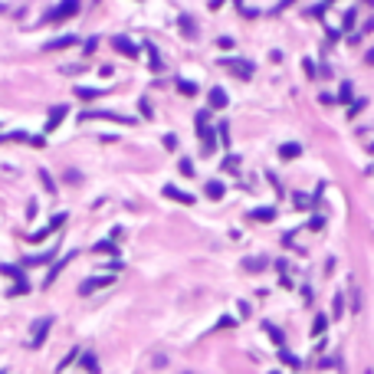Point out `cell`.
Returning a JSON list of instances; mask_svg holds the SVG:
<instances>
[{
    "instance_id": "12",
    "label": "cell",
    "mask_w": 374,
    "mask_h": 374,
    "mask_svg": "<svg viewBox=\"0 0 374 374\" xmlns=\"http://www.w3.org/2000/svg\"><path fill=\"white\" fill-rule=\"evenodd\" d=\"M226 102H230V95L223 92V89H210V109H226Z\"/></svg>"
},
{
    "instance_id": "16",
    "label": "cell",
    "mask_w": 374,
    "mask_h": 374,
    "mask_svg": "<svg viewBox=\"0 0 374 374\" xmlns=\"http://www.w3.org/2000/svg\"><path fill=\"white\" fill-rule=\"evenodd\" d=\"M56 256V246L49 249V253H36V256H23V266H39V263H49V259Z\"/></svg>"
},
{
    "instance_id": "18",
    "label": "cell",
    "mask_w": 374,
    "mask_h": 374,
    "mask_svg": "<svg viewBox=\"0 0 374 374\" xmlns=\"http://www.w3.org/2000/svg\"><path fill=\"white\" fill-rule=\"evenodd\" d=\"M249 217H253V220H259V223H269V220L276 217V210H273V207H256V210L249 213Z\"/></svg>"
},
{
    "instance_id": "1",
    "label": "cell",
    "mask_w": 374,
    "mask_h": 374,
    "mask_svg": "<svg viewBox=\"0 0 374 374\" xmlns=\"http://www.w3.org/2000/svg\"><path fill=\"white\" fill-rule=\"evenodd\" d=\"M53 315H43V319H36L33 322V332H30V348H43V342H46V335H49V328H53Z\"/></svg>"
},
{
    "instance_id": "15",
    "label": "cell",
    "mask_w": 374,
    "mask_h": 374,
    "mask_svg": "<svg viewBox=\"0 0 374 374\" xmlns=\"http://www.w3.org/2000/svg\"><path fill=\"white\" fill-rule=\"evenodd\" d=\"M203 190H207V197H210V200H220V197H223V181H207V187H203Z\"/></svg>"
},
{
    "instance_id": "19",
    "label": "cell",
    "mask_w": 374,
    "mask_h": 374,
    "mask_svg": "<svg viewBox=\"0 0 374 374\" xmlns=\"http://www.w3.org/2000/svg\"><path fill=\"white\" fill-rule=\"evenodd\" d=\"M263 328H266V335L273 338V342H276V345H279V348H286V338H282V332H279V328H276V325H273V322H266V325H263Z\"/></svg>"
},
{
    "instance_id": "14",
    "label": "cell",
    "mask_w": 374,
    "mask_h": 374,
    "mask_svg": "<svg viewBox=\"0 0 374 374\" xmlns=\"http://www.w3.org/2000/svg\"><path fill=\"white\" fill-rule=\"evenodd\" d=\"M243 269H246V273H263V269H266V256H249V259H243Z\"/></svg>"
},
{
    "instance_id": "37",
    "label": "cell",
    "mask_w": 374,
    "mask_h": 374,
    "mask_svg": "<svg viewBox=\"0 0 374 374\" xmlns=\"http://www.w3.org/2000/svg\"><path fill=\"white\" fill-rule=\"evenodd\" d=\"M217 46H220V49H233V39H230V36H220Z\"/></svg>"
},
{
    "instance_id": "23",
    "label": "cell",
    "mask_w": 374,
    "mask_h": 374,
    "mask_svg": "<svg viewBox=\"0 0 374 374\" xmlns=\"http://www.w3.org/2000/svg\"><path fill=\"white\" fill-rule=\"evenodd\" d=\"M325 328H328V319L325 315H315V322H312V335H322Z\"/></svg>"
},
{
    "instance_id": "38",
    "label": "cell",
    "mask_w": 374,
    "mask_h": 374,
    "mask_svg": "<svg viewBox=\"0 0 374 374\" xmlns=\"http://www.w3.org/2000/svg\"><path fill=\"white\" fill-rule=\"evenodd\" d=\"M302 66H305V76H315V72H319V69H315V62H312V59H305Z\"/></svg>"
},
{
    "instance_id": "31",
    "label": "cell",
    "mask_w": 374,
    "mask_h": 374,
    "mask_svg": "<svg viewBox=\"0 0 374 374\" xmlns=\"http://www.w3.org/2000/svg\"><path fill=\"white\" fill-rule=\"evenodd\" d=\"M39 181H43V184H46V190H49V194H53V190H56L53 178H49V174H46V171H39Z\"/></svg>"
},
{
    "instance_id": "24",
    "label": "cell",
    "mask_w": 374,
    "mask_h": 374,
    "mask_svg": "<svg viewBox=\"0 0 374 374\" xmlns=\"http://www.w3.org/2000/svg\"><path fill=\"white\" fill-rule=\"evenodd\" d=\"M82 368H86L89 374H95V371H99V361H95V355H82Z\"/></svg>"
},
{
    "instance_id": "43",
    "label": "cell",
    "mask_w": 374,
    "mask_h": 374,
    "mask_svg": "<svg viewBox=\"0 0 374 374\" xmlns=\"http://www.w3.org/2000/svg\"><path fill=\"white\" fill-rule=\"evenodd\" d=\"M273 374H279V371H273Z\"/></svg>"
},
{
    "instance_id": "28",
    "label": "cell",
    "mask_w": 374,
    "mask_h": 374,
    "mask_svg": "<svg viewBox=\"0 0 374 374\" xmlns=\"http://www.w3.org/2000/svg\"><path fill=\"white\" fill-rule=\"evenodd\" d=\"M95 253H115V243H112V240H102V243H95Z\"/></svg>"
},
{
    "instance_id": "36",
    "label": "cell",
    "mask_w": 374,
    "mask_h": 374,
    "mask_svg": "<svg viewBox=\"0 0 374 374\" xmlns=\"http://www.w3.org/2000/svg\"><path fill=\"white\" fill-rule=\"evenodd\" d=\"M332 3H335V0H322V3H319V7H315V10H312V13H315V16H319V13H325V10L332 7Z\"/></svg>"
},
{
    "instance_id": "27",
    "label": "cell",
    "mask_w": 374,
    "mask_h": 374,
    "mask_svg": "<svg viewBox=\"0 0 374 374\" xmlns=\"http://www.w3.org/2000/svg\"><path fill=\"white\" fill-rule=\"evenodd\" d=\"M178 89L184 95H197V86H194V82H187V79H178Z\"/></svg>"
},
{
    "instance_id": "32",
    "label": "cell",
    "mask_w": 374,
    "mask_h": 374,
    "mask_svg": "<svg viewBox=\"0 0 374 374\" xmlns=\"http://www.w3.org/2000/svg\"><path fill=\"white\" fill-rule=\"evenodd\" d=\"M342 309H345V299H342V296H335V305H332V315L338 319V315H342Z\"/></svg>"
},
{
    "instance_id": "13",
    "label": "cell",
    "mask_w": 374,
    "mask_h": 374,
    "mask_svg": "<svg viewBox=\"0 0 374 374\" xmlns=\"http://www.w3.org/2000/svg\"><path fill=\"white\" fill-rule=\"evenodd\" d=\"M82 118H109V122H122V125H132V118L125 115H115V112H86Z\"/></svg>"
},
{
    "instance_id": "29",
    "label": "cell",
    "mask_w": 374,
    "mask_h": 374,
    "mask_svg": "<svg viewBox=\"0 0 374 374\" xmlns=\"http://www.w3.org/2000/svg\"><path fill=\"white\" fill-rule=\"evenodd\" d=\"M148 56H151V59H148V62H151V69L161 72V59H158V49H155V46H148Z\"/></svg>"
},
{
    "instance_id": "10",
    "label": "cell",
    "mask_w": 374,
    "mask_h": 374,
    "mask_svg": "<svg viewBox=\"0 0 374 374\" xmlns=\"http://www.w3.org/2000/svg\"><path fill=\"white\" fill-rule=\"evenodd\" d=\"M299 155H302V145H299V141H286V145L279 148L282 161H292V158H299Z\"/></svg>"
},
{
    "instance_id": "21",
    "label": "cell",
    "mask_w": 374,
    "mask_h": 374,
    "mask_svg": "<svg viewBox=\"0 0 374 374\" xmlns=\"http://www.w3.org/2000/svg\"><path fill=\"white\" fill-rule=\"evenodd\" d=\"M76 95H79V99H86V102H92V99H99V95H102V89H82V86H79Z\"/></svg>"
},
{
    "instance_id": "3",
    "label": "cell",
    "mask_w": 374,
    "mask_h": 374,
    "mask_svg": "<svg viewBox=\"0 0 374 374\" xmlns=\"http://www.w3.org/2000/svg\"><path fill=\"white\" fill-rule=\"evenodd\" d=\"M194 125H197V135H200V141H203V155H210L213 151V145H217V135L210 132V125H207V112H197V118H194Z\"/></svg>"
},
{
    "instance_id": "42",
    "label": "cell",
    "mask_w": 374,
    "mask_h": 374,
    "mask_svg": "<svg viewBox=\"0 0 374 374\" xmlns=\"http://www.w3.org/2000/svg\"><path fill=\"white\" fill-rule=\"evenodd\" d=\"M365 3H374V0H365Z\"/></svg>"
},
{
    "instance_id": "33",
    "label": "cell",
    "mask_w": 374,
    "mask_h": 374,
    "mask_svg": "<svg viewBox=\"0 0 374 374\" xmlns=\"http://www.w3.org/2000/svg\"><path fill=\"white\" fill-rule=\"evenodd\" d=\"M279 355H282V361H286V365L299 368V358H292V355H289V351H286V348H279Z\"/></svg>"
},
{
    "instance_id": "8",
    "label": "cell",
    "mask_w": 374,
    "mask_h": 374,
    "mask_svg": "<svg viewBox=\"0 0 374 374\" xmlns=\"http://www.w3.org/2000/svg\"><path fill=\"white\" fill-rule=\"evenodd\" d=\"M112 46H115V53L128 56V59H135V56H138V46H135L128 36H115V39H112Z\"/></svg>"
},
{
    "instance_id": "39",
    "label": "cell",
    "mask_w": 374,
    "mask_h": 374,
    "mask_svg": "<svg viewBox=\"0 0 374 374\" xmlns=\"http://www.w3.org/2000/svg\"><path fill=\"white\" fill-rule=\"evenodd\" d=\"M361 109H365V99H358V102H355V105H351V112H348V115H358Z\"/></svg>"
},
{
    "instance_id": "22",
    "label": "cell",
    "mask_w": 374,
    "mask_h": 374,
    "mask_svg": "<svg viewBox=\"0 0 374 374\" xmlns=\"http://www.w3.org/2000/svg\"><path fill=\"white\" fill-rule=\"evenodd\" d=\"M178 168H181V174H184V178H194V161H190V158H181Z\"/></svg>"
},
{
    "instance_id": "7",
    "label": "cell",
    "mask_w": 374,
    "mask_h": 374,
    "mask_svg": "<svg viewBox=\"0 0 374 374\" xmlns=\"http://www.w3.org/2000/svg\"><path fill=\"white\" fill-rule=\"evenodd\" d=\"M164 197H168V200L184 203V207H190V203H194V194H187V190H181V187H174V184H164Z\"/></svg>"
},
{
    "instance_id": "11",
    "label": "cell",
    "mask_w": 374,
    "mask_h": 374,
    "mask_svg": "<svg viewBox=\"0 0 374 374\" xmlns=\"http://www.w3.org/2000/svg\"><path fill=\"white\" fill-rule=\"evenodd\" d=\"M72 259H76V253H69V256H62L59 263H53V269H49V276H46V286H49V282H56V276H59L62 269H66V266L72 263Z\"/></svg>"
},
{
    "instance_id": "35",
    "label": "cell",
    "mask_w": 374,
    "mask_h": 374,
    "mask_svg": "<svg viewBox=\"0 0 374 374\" xmlns=\"http://www.w3.org/2000/svg\"><path fill=\"white\" fill-rule=\"evenodd\" d=\"M355 20H358V13H355V10H348V13H345V30H351V26H355Z\"/></svg>"
},
{
    "instance_id": "2",
    "label": "cell",
    "mask_w": 374,
    "mask_h": 374,
    "mask_svg": "<svg viewBox=\"0 0 374 374\" xmlns=\"http://www.w3.org/2000/svg\"><path fill=\"white\" fill-rule=\"evenodd\" d=\"M76 13H79V0H62L59 7H53L46 13V23H62V20H69Z\"/></svg>"
},
{
    "instance_id": "41",
    "label": "cell",
    "mask_w": 374,
    "mask_h": 374,
    "mask_svg": "<svg viewBox=\"0 0 374 374\" xmlns=\"http://www.w3.org/2000/svg\"><path fill=\"white\" fill-rule=\"evenodd\" d=\"M0 13H3V3H0Z\"/></svg>"
},
{
    "instance_id": "5",
    "label": "cell",
    "mask_w": 374,
    "mask_h": 374,
    "mask_svg": "<svg viewBox=\"0 0 374 374\" xmlns=\"http://www.w3.org/2000/svg\"><path fill=\"white\" fill-rule=\"evenodd\" d=\"M62 223H66V213H56V217L49 220V223L43 226V230H36V233H30V236H26V243H39V240H46V236L53 233V230H59Z\"/></svg>"
},
{
    "instance_id": "30",
    "label": "cell",
    "mask_w": 374,
    "mask_h": 374,
    "mask_svg": "<svg viewBox=\"0 0 374 374\" xmlns=\"http://www.w3.org/2000/svg\"><path fill=\"white\" fill-rule=\"evenodd\" d=\"M351 95H355L351 82H342V92H338V99H342V102H351Z\"/></svg>"
},
{
    "instance_id": "4",
    "label": "cell",
    "mask_w": 374,
    "mask_h": 374,
    "mask_svg": "<svg viewBox=\"0 0 374 374\" xmlns=\"http://www.w3.org/2000/svg\"><path fill=\"white\" fill-rule=\"evenodd\" d=\"M112 282H115V276H92V279H86L82 286H79V296H92V292H99V289H109Z\"/></svg>"
},
{
    "instance_id": "17",
    "label": "cell",
    "mask_w": 374,
    "mask_h": 374,
    "mask_svg": "<svg viewBox=\"0 0 374 374\" xmlns=\"http://www.w3.org/2000/svg\"><path fill=\"white\" fill-rule=\"evenodd\" d=\"M178 23H181V33H184V36H197V23H194V20H190L187 13H181Z\"/></svg>"
},
{
    "instance_id": "34",
    "label": "cell",
    "mask_w": 374,
    "mask_h": 374,
    "mask_svg": "<svg viewBox=\"0 0 374 374\" xmlns=\"http://www.w3.org/2000/svg\"><path fill=\"white\" fill-rule=\"evenodd\" d=\"M164 148H168V151L178 148V135H164Z\"/></svg>"
},
{
    "instance_id": "20",
    "label": "cell",
    "mask_w": 374,
    "mask_h": 374,
    "mask_svg": "<svg viewBox=\"0 0 374 374\" xmlns=\"http://www.w3.org/2000/svg\"><path fill=\"white\" fill-rule=\"evenodd\" d=\"M72 43H76V36H59V39H53L46 49H66V46H72Z\"/></svg>"
},
{
    "instance_id": "6",
    "label": "cell",
    "mask_w": 374,
    "mask_h": 374,
    "mask_svg": "<svg viewBox=\"0 0 374 374\" xmlns=\"http://www.w3.org/2000/svg\"><path fill=\"white\" fill-rule=\"evenodd\" d=\"M220 62H223L233 76H240V79H249V76H253V69H256L253 62H243V59H220Z\"/></svg>"
},
{
    "instance_id": "25",
    "label": "cell",
    "mask_w": 374,
    "mask_h": 374,
    "mask_svg": "<svg viewBox=\"0 0 374 374\" xmlns=\"http://www.w3.org/2000/svg\"><path fill=\"white\" fill-rule=\"evenodd\" d=\"M236 168H240V158H236V155H226V158H223V171H230V174H233Z\"/></svg>"
},
{
    "instance_id": "40",
    "label": "cell",
    "mask_w": 374,
    "mask_h": 374,
    "mask_svg": "<svg viewBox=\"0 0 374 374\" xmlns=\"http://www.w3.org/2000/svg\"><path fill=\"white\" fill-rule=\"evenodd\" d=\"M368 62H374V49H371V53H368Z\"/></svg>"
},
{
    "instance_id": "26",
    "label": "cell",
    "mask_w": 374,
    "mask_h": 374,
    "mask_svg": "<svg viewBox=\"0 0 374 374\" xmlns=\"http://www.w3.org/2000/svg\"><path fill=\"white\" fill-rule=\"evenodd\" d=\"M76 358H79V348H72L69 355H66V358L59 361V368H56V371H66V368H69V365H72V361H76Z\"/></svg>"
},
{
    "instance_id": "9",
    "label": "cell",
    "mask_w": 374,
    "mask_h": 374,
    "mask_svg": "<svg viewBox=\"0 0 374 374\" xmlns=\"http://www.w3.org/2000/svg\"><path fill=\"white\" fill-rule=\"evenodd\" d=\"M66 105H53V109H49V115H46V132H56V128H59V122L62 118H66Z\"/></svg>"
}]
</instances>
